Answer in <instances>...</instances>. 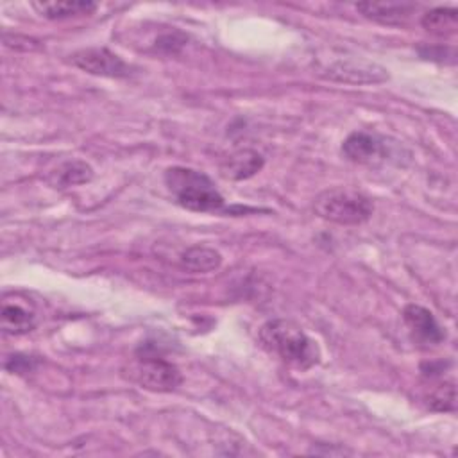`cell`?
<instances>
[{"label":"cell","mask_w":458,"mask_h":458,"mask_svg":"<svg viewBox=\"0 0 458 458\" xmlns=\"http://www.w3.org/2000/svg\"><path fill=\"white\" fill-rule=\"evenodd\" d=\"M422 27L437 36L454 34L458 29V11L453 7H435L422 14Z\"/></svg>","instance_id":"cell-15"},{"label":"cell","mask_w":458,"mask_h":458,"mask_svg":"<svg viewBox=\"0 0 458 458\" xmlns=\"http://www.w3.org/2000/svg\"><path fill=\"white\" fill-rule=\"evenodd\" d=\"M259 342L268 352L301 370L317 365L320 360L317 344L302 331V327L286 318L265 322L259 329Z\"/></svg>","instance_id":"cell-1"},{"label":"cell","mask_w":458,"mask_h":458,"mask_svg":"<svg viewBox=\"0 0 458 458\" xmlns=\"http://www.w3.org/2000/svg\"><path fill=\"white\" fill-rule=\"evenodd\" d=\"M342 154L356 165L376 166L390 159L392 145L376 132L354 131L344 140Z\"/></svg>","instance_id":"cell-5"},{"label":"cell","mask_w":458,"mask_h":458,"mask_svg":"<svg viewBox=\"0 0 458 458\" xmlns=\"http://www.w3.org/2000/svg\"><path fill=\"white\" fill-rule=\"evenodd\" d=\"M329 77L335 81H342V82H352V84H365V82H381L385 81L388 75L383 68L376 66V64H365L360 66L354 61H338L335 64L329 66L327 70Z\"/></svg>","instance_id":"cell-10"},{"label":"cell","mask_w":458,"mask_h":458,"mask_svg":"<svg viewBox=\"0 0 458 458\" xmlns=\"http://www.w3.org/2000/svg\"><path fill=\"white\" fill-rule=\"evenodd\" d=\"M93 177V170L84 161H68L57 166L50 175L47 177L48 184L54 188H68L75 184L88 182Z\"/></svg>","instance_id":"cell-14"},{"label":"cell","mask_w":458,"mask_h":458,"mask_svg":"<svg viewBox=\"0 0 458 458\" xmlns=\"http://www.w3.org/2000/svg\"><path fill=\"white\" fill-rule=\"evenodd\" d=\"M261 166H263V157L256 150L243 148L225 157V161L220 165V172L224 177L242 181L258 174Z\"/></svg>","instance_id":"cell-11"},{"label":"cell","mask_w":458,"mask_h":458,"mask_svg":"<svg viewBox=\"0 0 458 458\" xmlns=\"http://www.w3.org/2000/svg\"><path fill=\"white\" fill-rule=\"evenodd\" d=\"M403 318L413 338L424 345H438L445 338V331L440 327L433 313L419 304H408L403 310Z\"/></svg>","instance_id":"cell-7"},{"label":"cell","mask_w":458,"mask_h":458,"mask_svg":"<svg viewBox=\"0 0 458 458\" xmlns=\"http://www.w3.org/2000/svg\"><path fill=\"white\" fill-rule=\"evenodd\" d=\"M122 374L150 392H172L182 383L179 369L172 361L152 352H138L127 365H123Z\"/></svg>","instance_id":"cell-4"},{"label":"cell","mask_w":458,"mask_h":458,"mask_svg":"<svg viewBox=\"0 0 458 458\" xmlns=\"http://www.w3.org/2000/svg\"><path fill=\"white\" fill-rule=\"evenodd\" d=\"M220 265H222L220 252L206 245H191L181 254V267L195 274L213 272Z\"/></svg>","instance_id":"cell-13"},{"label":"cell","mask_w":458,"mask_h":458,"mask_svg":"<svg viewBox=\"0 0 458 458\" xmlns=\"http://www.w3.org/2000/svg\"><path fill=\"white\" fill-rule=\"evenodd\" d=\"M165 184L175 202L184 209L197 213H215L224 209L225 202L215 188V182L199 170L172 166L165 172Z\"/></svg>","instance_id":"cell-2"},{"label":"cell","mask_w":458,"mask_h":458,"mask_svg":"<svg viewBox=\"0 0 458 458\" xmlns=\"http://www.w3.org/2000/svg\"><path fill=\"white\" fill-rule=\"evenodd\" d=\"M0 318H2L4 333L13 335V336L25 335V333L32 331L34 326H36L34 310L29 308L27 304L16 301L14 295L13 297H4Z\"/></svg>","instance_id":"cell-9"},{"label":"cell","mask_w":458,"mask_h":458,"mask_svg":"<svg viewBox=\"0 0 458 458\" xmlns=\"http://www.w3.org/2000/svg\"><path fill=\"white\" fill-rule=\"evenodd\" d=\"M72 64L81 68L82 72H88L91 75L100 77H111V79H125L132 73V66L125 63L120 55L114 52L102 48V47H91L77 50L70 55Z\"/></svg>","instance_id":"cell-6"},{"label":"cell","mask_w":458,"mask_h":458,"mask_svg":"<svg viewBox=\"0 0 458 458\" xmlns=\"http://www.w3.org/2000/svg\"><path fill=\"white\" fill-rule=\"evenodd\" d=\"M32 9L48 18V20H61L79 14H91L97 9L95 2H84V0H66V2H32Z\"/></svg>","instance_id":"cell-12"},{"label":"cell","mask_w":458,"mask_h":458,"mask_svg":"<svg viewBox=\"0 0 458 458\" xmlns=\"http://www.w3.org/2000/svg\"><path fill=\"white\" fill-rule=\"evenodd\" d=\"M417 5L410 2H361L356 4L365 18L383 23V25H404L408 18L415 13Z\"/></svg>","instance_id":"cell-8"},{"label":"cell","mask_w":458,"mask_h":458,"mask_svg":"<svg viewBox=\"0 0 458 458\" xmlns=\"http://www.w3.org/2000/svg\"><path fill=\"white\" fill-rule=\"evenodd\" d=\"M7 361H13V365H11V363H5V369H7V370H13V372H23V370H29V369L32 367V365H30V358L20 356V354L11 356Z\"/></svg>","instance_id":"cell-17"},{"label":"cell","mask_w":458,"mask_h":458,"mask_svg":"<svg viewBox=\"0 0 458 458\" xmlns=\"http://www.w3.org/2000/svg\"><path fill=\"white\" fill-rule=\"evenodd\" d=\"M315 213L340 225H358L370 218L372 200L352 188H329L315 197Z\"/></svg>","instance_id":"cell-3"},{"label":"cell","mask_w":458,"mask_h":458,"mask_svg":"<svg viewBox=\"0 0 458 458\" xmlns=\"http://www.w3.org/2000/svg\"><path fill=\"white\" fill-rule=\"evenodd\" d=\"M428 404L435 411H451L456 404V390L454 383L438 385L428 397Z\"/></svg>","instance_id":"cell-16"}]
</instances>
